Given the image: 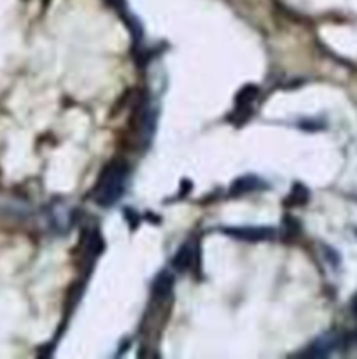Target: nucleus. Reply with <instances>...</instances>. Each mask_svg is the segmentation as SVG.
I'll list each match as a JSON object with an SVG mask.
<instances>
[{"label": "nucleus", "instance_id": "obj_1", "mask_svg": "<svg viewBox=\"0 0 357 359\" xmlns=\"http://www.w3.org/2000/svg\"><path fill=\"white\" fill-rule=\"evenodd\" d=\"M126 179H128V168L126 165L112 163L111 167L105 168L98 181L97 189H94V200L102 207L114 205L119 200V196L125 193Z\"/></svg>", "mask_w": 357, "mask_h": 359}, {"label": "nucleus", "instance_id": "obj_2", "mask_svg": "<svg viewBox=\"0 0 357 359\" xmlns=\"http://www.w3.org/2000/svg\"><path fill=\"white\" fill-rule=\"evenodd\" d=\"M224 233L231 235V237L244 242H266V241H272V238L275 237V231H273L272 228H261V226L226 228Z\"/></svg>", "mask_w": 357, "mask_h": 359}, {"label": "nucleus", "instance_id": "obj_3", "mask_svg": "<svg viewBox=\"0 0 357 359\" xmlns=\"http://www.w3.org/2000/svg\"><path fill=\"white\" fill-rule=\"evenodd\" d=\"M340 344H342V339L338 335H326L322 339H318L317 342L312 344L310 349L307 351V356L312 358H324L332 354L335 351L340 349Z\"/></svg>", "mask_w": 357, "mask_h": 359}, {"label": "nucleus", "instance_id": "obj_4", "mask_svg": "<svg viewBox=\"0 0 357 359\" xmlns=\"http://www.w3.org/2000/svg\"><path fill=\"white\" fill-rule=\"evenodd\" d=\"M192 262H195V248L191 244H184L175 255L174 266L178 272H186V270L191 269Z\"/></svg>", "mask_w": 357, "mask_h": 359}, {"label": "nucleus", "instance_id": "obj_5", "mask_svg": "<svg viewBox=\"0 0 357 359\" xmlns=\"http://www.w3.org/2000/svg\"><path fill=\"white\" fill-rule=\"evenodd\" d=\"M172 287H174V277L168 272L160 273L153 284L154 298H167L168 293L172 291Z\"/></svg>", "mask_w": 357, "mask_h": 359}, {"label": "nucleus", "instance_id": "obj_6", "mask_svg": "<svg viewBox=\"0 0 357 359\" xmlns=\"http://www.w3.org/2000/svg\"><path fill=\"white\" fill-rule=\"evenodd\" d=\"M258 186H261V182H259L258 177H254V175H245V177L238 179V181L234 182L233 193L234 195H241V193L252 191V189H255Z\"/></svg>", "mask_w": 357, "mask_h": 359}, {"label": "nucleus", "instance_id": "obj_7", "mask_svg": "<svg viewBox=\"0 0 357 359\" xmlns=\"http://www.w3.org/2000/svg\"><path fill=\"white\" fill-rule=\"evenodd\" d=\"M255 95H258V88H255V86L241 88L240 93L237 95V109H238V111H241L244 107H248V105H252Z\"/></svg>", "mask_w": 357, "mask_h": 359}, {"label": "nucleus", "instance_id": "obj_8", "mask_svg": "<svg viewBox=\"0 0 357 359\" xmlns=\"http://www.w3.org/2000/svg\"><path fill=\"white\" fill-rule=\"evenodd\" d=\"M308 200V191L307 188H303V186L298 184L296 188L293 189V193H290L289 196V202H293V205H301V203H304Z\"/></svg>", "mask_w": 357, "mask_h": 359}, {"label": "nucleus", "instance_id": "obj_9", "mask_svg": "<svg viewBox=\"0 0 357 359\" xmlns=\"http://www.w3.org/2000/svg\"><path fill=\"white\" fill-rule=\"evenodd\" d=\"M107 4H111L118 11H125V0H107Z\"/></svg>", "mask_w": 357, "mask_h": 359}, {"label": "nucleus", "instance_id": "obj_10", "mask_svg": "<svg viewBox=\"0 0 357 359\" xmlns=\"http://www.w3.org/2000/svg\"><path fill=\"white\" fill-rule=\"evenodd\" d=\"M352 312H354V316L357 318V294H356V298L352 300Z\"/></svg>", "mask_w": 357, "mask_h": 359}]
</instances>
